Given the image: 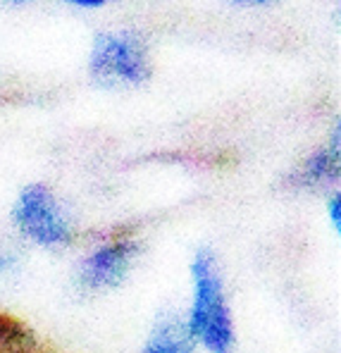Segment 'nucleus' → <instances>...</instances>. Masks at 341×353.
I'll list each match as a JSON object with an SVG mask.
<instances>
[{"label": "nucleus", "mask_w": 341, "mask_h": 353, "mask_svg": "<svg viewBox=\"0 0 341 353\" xmlns=\"http://www.w3.org/2000/svg\"><path fill=\"white\" fill-rule=\"evenodd\" d=\"M14 265H17V256H14L10 248H5L3 243H0V279L8 277V274L14 270Z\"/></svg>", "instance_id": "0eeeda50"}, {"label": "nucleus", "mask_w": 341, "mask_h": 353, "mask_svg": "<svg viewBox=\"0 0 341 353\" xmlns=\"http://www.w3.org/2000/svg\"><path fill=\"white\" fill-rule=\"evenodd\" d=\"M327 212H329V222L332 227L339 232V222H341V201H339V194H334L327 203Z\"/></svg>", "instance_id": "6e6552de"}, {"label": "nucleus", "mask_w": 341, "mask_h": 353, "mask_svg": "<svg viewBox=\"0 0 341 353\" xmlns=\"http://www.w3.org/2000/svg\"><path fill=\"white\" fill-rule=\"evenodd\" d=\"M67 5H74V8H84V10H96V8H105L110 3H117V0H62Z\"/></svg>", "instance_id": "1a4fd4ad"}, {"label": "nucleus", "mask_w": 341, "mask_h": 353, "mask_svg": "<svg viewBox=\"0 0 341 353\" xmlns=\"http://www.w3.org/2000/svg\"><path fill=\"white\" fill-rule=\"evenodd\" d=\"M194 344L196 341L186 327V320L169 315L155 325L141 353H194Z\"/></svg>", "instance_id": "423d86ee"}, {"label": "nucleus", "mask_w": 341, "mask_h": 353, "mask_svg": "<svg viewBox=\"0 0 341 353\" xmlns=\"http://www.w3.org/2000/svg\"><path fill=\"white\" fill-rule=\"evenodd\" d=\"M229 3H236V5H267V3H275V0H229Z\"/></svg>", "instance_id": "9d476101"}, {"label": "nucleus", "mask_w": 341, "mask_h": 353, "mask_svg": "<svg viewBox=\"0 0 341 353\" xmlns=\"http://www.w3.org/2000/svg\"><path fill=\"white\" fill-rule=\"evenodd\" d=\"M10 3H27V0H10Z\"/></svg>", "instance_id": "9b49d317"}, {"label": "nucleus", "mask_w": 341, "mask_h": 353, "mask_svg": "<svg viewBox=\"0 0 341 353\" xmlns=\"http://www.w3.org/2000/svg\"><path fill=\"white\" fill-rule=\"evenodd\" d=\"M339 176V132L324 148L315 150L313 155L293 172L291 184L296 189H318Z\"/></svg>", "instance_id": "39448f33"}, {"label": "nucleus", "mask_w": 341, "mask_h": 353, "mask_svg": "<svg viewBox=\"0 0 341 353\" xmlns=\"http://www.w3.org/2000/svg\"><path fill=\"white\" fill-rule=\"evenodd\" d=\"M191 336L208 353H231L236 344L234 318L220 265L210 251H198L191 263V308L186 318Z\"/></svg>", "instance_id": "f257e3e1"}, {"label": "nucleus", "mask_w": 341, "mask_h": 353, "mask_svg": "<svg viewBox=\"0 0 341 353\" xmlns=\"http://www.w3.org/2000/svg\"><path fill=\"white\" fill-rule=\"evenodd\" d=\"M138 256V243L132 239H115L101 243L81 261L79 284L86 292H105L120 287L129 277Z\"/></svg>", "instance_id": "20e7f679"}, {"label": "nucleus", "mask_w": 341, "mask_h": 353, "mask_svg": "<svg viewBox=\"0 0 341 353\" xmlns=\"http://www.w3.org/2000/svg\"><path fill=\"white\" fill-rule=\"evenodd\" d=\"M12 220L17 230L36 246L60 248L72 239V225L65 215V208L43 184L24 186L14 201Z\"/></svg>", "instance_id": "7ed1b4c3"}, {"label": "nucleus", "mask_w": 341, "mask_h": 353, "mask_svg": "<svg viewBox=\"0 0 341 353\" xmlns=\"http://www.w3.org/2000/svg\"><path fill=\"white\" fill-rule=\"evenodd\" d=\"M89 72L107 88L141 86L153 72L146 41L132 31L101 34L93 43Z\"/></svg>", "instance_id": "f03ea898"}]
</instances>
